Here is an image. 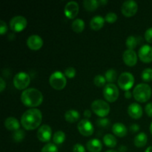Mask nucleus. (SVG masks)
<instances>
[{
    "label": "nucleus",
    "mask_w": 152,
    "mask_h": 152,
    "mask_svg": "<svg viewBox=\"0 0 152 152\" xmlns=\"http://www.w3.org/2000/svg\"><path fill=\"white\" fill-rule=\"evenodd\" d=\"M91 109L96 115L100 118L105 117L110 112V105L102 99H96L91 104Z\"/></svg>",
    "instance_id": "obj_5"
},
{
    "label": "nucleus",
    "mask_w": 152,
    "mask_h": 152,
    "mask_svg": "<svg viewBox=\"0 0 152 152\" xmlns=\"http://www.w3.org/2000/svg\"><path fill=\"white\" fill-rule=\"evenodd\" d=\"M105 152H117V151H114V150H108V151H105Z\"/></svg>",
    "instance_id": "obj_49"
},
{
    "label": "nucleus",
    "mask_w": 152,
    "mask_h": 152,
    "mask_svg": "<svg viewBox=\"0 0 152 152\" xmlns=\"http://www.w3.org/2000/svg\"><path fill=\"white\" fill-rule=\"evenodd\" d=\"M96 125H97L99 127L102 128H106L108 127L110 125V120L108 118H105V117H102V118H99L96 121Z\"/></svg>",
    "instance_id": "obj_36"
},
{
    "label": "nucleus",
    "mask_w": 152,
    "mask_h": 152,
    "mask_svg": "<svg viewBox=\"0 0 152 152\" xmlns=\"http://www.w3.org/2000/svg\"><path fill=\"white\" fill-rule=\"evenodd\" d=\"M128 114L134 120H138L142 116V108L140 105L134 102L132 103L128 108Z\"/></svg>",
    "instance_id": "obj_17"
},
{
    "label": "nucleus",
    "mask_w": 152,
    "mask_h": 152,
    "mask_svg": "<svg viewBox=\"0 0 152 152\" xmlns=\"http://www.w3.org/2000/svg\"><path fill=\"white\" fill-rule=\"evenodd\" d=\"M84 117H86V119H88L91 117V111L90 110H86L84 111Z\"/></svg>",
    "instance_id": "obj_43"
},
{
    "label": "nucleus",
    "mask_w": 152,
    "mask_h": 152,
    "mask_svg": "<svg viewBox=\"0 0 152 152\" xmlns=\"http://www.w3.org/2000/svg\"><path fill=\"white\" fill-rule=\"evenodd\" d=\"M107 3H108V1H106V0H100V1H99V5L101 4V6L104 5V4H107Z\"/></svg>",
    "instance_id": "obj_46"
},
{
    "label": "nucleus",
    "mask_w": 152,
    "mask_h": 152,
    "mask_svg": "<svg viewBox=\"0 0 152 152\" xmlns=\"http://www.w3.org/2000/svg\"><path fill=\"white\" fill-rule=\"evenodd\" d=\"M6 87V83L4 82V80H3L2 77L0 78V92H3V91L4 90Z\"/></svg>",
    "instance_id": "obj_42"
},
{
    "label": "nucleus",
    "mask_w": 152,
    "mask_h": 152,
    "mask_svg": "<svg viewBox=\"0 0 152 152\" xmlns=\"http://www.w3.org/2000/svg\"><path fill=\"white\" fill-rule=\"evenodd\" d=\"M80 118V114L79 111L76 110H68L65 114V119L67 122L70 123H74L78 121Z\"/></svg>",
    "instance_id": "obj_22"
},
{
    "label": "nucleus",
    "mask_w": 152,
    "mask_h": 152,
    "mask_svg": "<svg viewBox=\"0 0 152 152\" xmlns=\"http://www.w3.org/2000/svg\"><path fill=\"white\" fill-rule=\"evenodd\" d=\"M4 127L8 131L14 132L20 129V124L17 119L13 117H10L4 120Z\"/></svg>",
    "instance_id": "obj_18"
},
{
    "label": "nucleus",
    "mask_w": 152,
    "mask_h": 152,
    "mask_svg": "<svg viewBox=\"0 0 152 152\" xmlns=\"http://www.w3.org/2000/svg\"><path fill=\"white\" fill-rule=\"evenodd\" d=\"M149 129H150V132H151V134H152V123H151V125H150Z\"/></svg>",
    "instance_id": "obj_48"
},
{
    "label": "nucleus",
    "mask_w": 152,
    "mask_h": 152,
    "mask_svg": "<svg viewBox=\"0 0 152 152\" xmlns=\"http://www.w3.org/2000/svg\"><path fill=\"white\" fill-rule=\"evenodd\" d=\"M27 19L22 16H16L10 21V28L13 31L16 33L22 32L27 27Z\"/></svg>",
    "instance_id": "obj_9"
},
{
    "label": "nucleus",
    "mask_w": 152,
    "mask_h": 152,
    "mask_svg": "<svg viewBox=\"0 0 152 152\" xmlns=\"http://www.w3.org/2000/svg\"><path fill=\"white\" fill-rule=\"evenodd\" d=\"M117 18H118L117 17V15L115 13H114V12H109L105 16V22H108V23L112 24L114 23L117 20Z\"/></svg>",
    "instance_id": "obj_34"
},
{
    "label": "nucleus",
    "mask_w": 152,
    "mask_h": 152,
    "mask_svg": "<svg viewBox=\"0 0 152 152\" xmlns=\"http://www.w3.org/2000/svg\"><path fill=\"white\" fill-rule=\"evenodd\" d=\"M27 45L31 50H38L43 46V39L37 34L30 36L27 39Z\"/></svg>",
    "instance_id": "obj_15"
},
{
    "label": "nucleus",
    "mask_w": 152,
    "mask_h": 152,
    "mask_svg": "<svg viewBox=\"0 0 152 152\" xmlns=\"http://www.w3.org/2000/svg\"><path fill=\"white\" fill-rule=\"evenodd\" d=\"M83 6L88 11H94L99 6V1H96V0H85L83 1Z\"/></svg>",
    "instance_id": "obj_26"
},
{
    "label": "nucleus",
    "mask_w": 152,
    "mask_h": 152,
    "mask_svg": "<svg viewBox=\"0 0 152 152\" xmlns=\"http://www.w3.org/2000/svg\"><path fill=\"white\" fill-rule=\"evenodd\" d=\"M117 71L114 69L108 70L105 74V80H106V81L108 82V83H109V84H113V83H114L115 80H117Z\"/></svg>",
    "instance_id": "obj_28"
},
{
    "label": "nucleus",
    "mask_w": 152,
    "mask_h": 152,
    "mask_svg": "<svg viewBox=\"0 0 152 152\" xmlns=\"http://www.w3.org/2000/svg\"><path fill=\"white\" fill-rule=\"evenodd\" d=\"M132 95H133V93H132L130 91H127L125 92L124 96L126 99H130V98H132Z\"/></svg>",
    "instance_id": "obj_44"
},
{
    "label": "nucleus",
    "mask_w": 152,
    "mask_h": 152,
    "mask_svg": "<svg viewBox=\"0 0 152 152\" xmlns=\"http://www.w3.org/2000/svg\"><path fill=\"white\" fill-rule=\"evenodd\" d=\"M71 28L75 33H82L85 29V22L81 19H76L72 22Z\"/></svg>",
    "instance_id": "obj_25"
},
{
    "label": "nucleus",
    "mask_w": 152,
    "mask_h": 152,
    "mask_svg": "<svg viewBox=\"0 0 152 152\" xmlns=\"http://www.w3.org/2000/svg\"><path fill=\"white\" fill-rule=\"evenodd\" d=\"M151 88L146 83L138 84L133 91V96L137 102H145L151 98Z\"/></svg>",
    "instance_id": "obj_3"
},
{
    "label": "nucleus",
    "mask_w": 152,
    "mask_h": 152,
    "mask_svg": "<svg viewBox=\"0 0 152 152\" xmlns=\"http://www.w3.org/2000/svg\"><path fill=\"white\" fill-rule=\"evenodd\" d=\"M141 78L144 82H146V83L152 81V68H148L144 69L141 74Z\"/></svg>",
    "instance_id": "obj_30"
},
{
    "label": "nucleus",
    "mask_w": 152,
    "mask_h": 152,
    "mask_svg": "<svg viewBox=\"0 0 152 152\" xmlns=\"http://www.w3.org/2000/svg\"><path fill=\"white\" fill-rule=\"evenodd\" d=\"M65 134L62 131H57L53 134V141L55 145H61L65 140Z\"/></svg>",
    "instance_id": "obj_27"
},
{
    "label": "nucleus",
    "mask_w": 152,
    "mask_h": 152,
    "mask_svg": "<svg viewBox=\"0 0 152 152\" xmlns=\"http://www.w3.org/2000/svg\"><path fill=\"white\" fill-rule=\"evenodd\" d=\"M140 129V127L139 125L135 124V123L134 124H132L130 126V130L132 133H137V132H139Z\"/></svg>",
    "instance_id": "obj_41"
},
{
    "label": "nucleus",
    "mask_w": 152,
    "mask_h": 152,
    "mask_svg": "<svg viewBox=\"0 0 152 152\" xmlns=\"http://www.w3.org/2000/svg\"><path fill=\"white\" fill-rule=\"evenodd\" d=\"M145 152H152V146H149L148 148H147Z\"/></svg>",
    "instance_id": "obj_47"
},
{
    "label": "nucleus",
    "mask_w": 152,
    "mask_h": 152,
    "mask_svg": "<svg viewBox=\"0 0 152 152\" xmlns=\"http://www.w3.org/2000/svg\"><path fill=\"white\" fill-rule=\"evenodd\" d=\"M123 59L124 63L129 67H133L137 62V56L134 50H125L123 54Z\"/></svg>",
    "instance_id": "obj_16"
},
{
    "label": "nucleus",
    "mask_w": 152,
    "mask_h": 152,
    "mask_svg": "<svg viewBox=\"0 0 152 152\" xmlns=\"http://www.w3.org/2000/svg\"><path fill=\"white\" fill-rule=\"evenodd\" d=\"M106 82L107 81L105 78V76L96 75L94 79V83L97 87H103L104 86H105Z\"/></svg>",
    "instance_id": "obj_32"
},
{
    "label": "nucleus",
    "mask_w": 152,
    "mask_h": 152,
    "mask_svg": "<svg viewBox=\"0 0 152 152\" xmlns=\"http://www.w3.org/2000/svg\"><path fill=\"white\" fill-rule=\"evenodd\" d=\"M105 18L101 16H95L91 19L90 22V26L93 31H99L103 28L105 25Z\"/></svg>",
    "instance_id": "obj_19"
},
{
    "label": "nucleus",
    "mask_w": 152,
    "mask_h": 152,
    "mask_svg": "<svg viewBox=\"0 0 152 152\" xmlns=\"http://www.w3.org/2000/svg\"><path fill=\"white\" fill-rule=\"evenodd\" d=\"M42 121V114L37 108H30L22 114L21 124L22 127L28 131L35 130L39 127Z\"/></svg>",
    "instance_id": "obj_1"
},
{
    "label": "nucleus",
    "mask_w": 152,
    "mask_h": 152,
    "mask_svg": "<svg viewBox=\"0 0 152 152\" xmlns=\"http://www.w3.org/2000/svg\"><path fill=\"white\" fill-rule=\"evenodd\" d=\"M127 151V147L125 145H121L119 148V152H126Z\"/></svg>",
    "instance_id": "obj_45"
},
{
    "label": "nucleus",
    "mask_w": 152,
    "mask_h": 152,
    "mask_svg": "<svg viewBox=\"0 0 152 152\" xmlns=\"http://www.w3.org/2000/svg\"><path fill=\"white\" fill-rule=\"evenodd\" d=\"M79 132L84 137H90L94 132V127L93 124L88 119L80 120L77 125Z\"/></svg>",
    "instance_id": "obj_11"
},
{
    "label": "nucleus",
    "mask_w": 152,
    "mask_h": 152,
    "mask_svg": "<svg viewBox=\"0 0 152 152\" xmlns=\"http://www.w3.org/2000/svg\"><path fill=\"white\" fill-rule=\"evenodd\" d=\"M79 9L80 8H79L78 3L71 1L66 4L64 9V13L68 19H73L78 15Z\"/></svg>",
    "instance_id": "obj_14"
},
{
    "label": "nucleus",
    "mask_w": 152,
    "mask_h": 152,
    "mask_svg": "<svg viewBox=\"0 0 152 152\" xmlns=\"http://www.w3.org/2000/svg\"><path fill=\"white\" fill-rule=\"evenodd\" d=\"M49 83L53 89L56 91H61L66 86V77L62 72L56 71L50 76Z\"/></svg>",
    "instance_id": "obj_4"
},
{
    "label": "nucleus",
    "mask_w": 152,
    "mask_h": 152,
    "mask_svg": "<svg viewBox=\"0 0 152 152\" xmlns=\"http://www.w3.org/2000/svg\"><path fill=\"white\" fill-rule=\"evenodd\" d=\"M145 39L148 43H152V28H149L145 32Z\"/></svg>",
    "instance_id": "obj_37"
},
{
    "label": "nucleus",
    "mask_w": 152,
    "mask_h": 152,
    "mask_svg": "<svg viewBox=\"0 0 152 152\" xmlns=\"http://www.w3.org/2000/svg\"><path fill=\"white\" fill-rule=\"evenodd\" d=\"M145 111L147 115L152 118V102L147 104L146 106H145Z\"/></svg>",
    "instance_id": "obj_40"
},
{
    "label": "nucleus",
    "mask_w": 152,
    "mask_h": 152,
    "mask_svg": "<svg viewBox=\"0 0 152 152\" xmlns=\"http://www.w3.org/2000/svg\"><path fill=\"white\" fill-rule=\"evenodd\" d=\"M7 31V26L5 22L3 20L0 21V34L1 35H4Z\"/></svg>",
    "instance_id": "obj_39"
},
{
    "label": "nucleus",
    "mask_w": 152,
    "mask_h": 152,
    "mask_svg": "<svg viewBox=\"0 0 152 152\" xmlns=\"http://www.w3.org/2000/svg\"><path fill=\"white\" fill-rule=\"evenodd\" d=\"M126 45L129 50H134L137 45V39L134 36H129L126 39Z\"/></svg>",
    "instance_id": "obj_29"
},
{
    "label": "nucleus",
    "mask_w": 152,
    "mask_h": 152,
    "mask_svg": "<svg viewBox=\"0 0 152 152\" xmlns=\"http://www.w3.org/2000/svg\"><path fill=\"white\" fill-rule=\"evenodd\" d=\"M103 142L109 148H114L117 144V138L111 134H107L103 137Z\"/></svg>",
    "instance_id": "obj_24"
},
{
    "label": "nucleus",
    "mask_w": 152,
    "mask_h": 152,
    "mask_svg": "<svg viewBox=\"0 0 152 152\" xmlns=\"http://www.w3.org/2000/svg\"><path fill=\"white\" fill-rule=\"evenodd\" d=\"M21 101L26 107L35 108L42 103L43 95L38 89L31 88L25 89L21 94Z\"/></svg>",
    "instance_id": "obj_2"
},
{
    "label": "nucleus",
    "mask_w": 152,
    "mask_h": 152,
    "mask_svg": "<svg viewBox=\"0 0 152 152\" xmlns=\"http://www.w3.org/2000/svg\"><path fill=\"white\" fill-rule=\"evenodd\" d=\"M140 59L144 63H150L152 62V47L148 45H144L138 51Z\"/></svg>",
    "instance_id": "obj_13"
},
{
    "label": "nucleus",
    "mask_w": 152,
    "mask_h": 152,
    "mask_svg": "<svg viewBox=\"0 0 152 152\" xmlns=\"http://www.w3.org/2000/svg\"><path fill=\"white\" fill-rule=\"evenodd\" d=\"M52 137V129L48 125H42L37 131V138L42 142L50 141Z\"/></svg>",
    "instance_id": "obj_12"
},
{
    "label": "nucleus",
    "mask_w": 152,
    "mask_h": 152,
    "mask_svg": "<svg viewBox=\"0 0 152 152\" xmlns=\"http://www.w3.org/2000/svg\"><path fill=\"white\" fill-rule=\"evenodd\" d=\"M13 86L18 90L25 91L31 83L30 76L27 73L19 72L13 77Z\"/></svg>",
    "instance_id": "obj_6"
},
{
    "label": "nucleus",
    "mask_w": 152,
    "mask_h": 152,
    "mask_svg": "<svg viewBox=\"0 0 152 152\" xmlns=\"http://www.w3.org/2000/svg\"><path fill=\"white\" fill-rule=\"evenodd\" d=\"M134 84V77L133 74L129 72L122 73L118 79L119 87L123 91H127L133 87Z\"/></svg>",
    "instance_id": "obj_7"
},
{
    "label": "nucleus",
    "mask_w": 152,
    "mask_h": 152,
    "mask_svg": "<svg viewBox=\"0 0 152 152\" xmlns=\"http://www.w3.org/2000/svg\"><path fill=\"white\" fill-rule=\"evenodd\" d=\"M86 147L90 152H100L102 149V144L98 139H91L87 142Z\"/></svg>",
    "instance_id": "obj_21"
},
{
    "label": "nucleus",
    "mask_w": 152,
    "mask_h": 152,
    "mask_svg": "<svg viewBox=\"0 0 152 152\" xmlns=\"http://www.w3.org/2000/svg\"><path fill=\"white\" fill-rule=\"evenodd\" d=\"M112 132L117 137H124L127 134V128L123 123H116L113 125Z\"/></svg>",
    "instance_id": "obj_20"
},
{
    "label": "nucleus",
    "mask_w": 152,
    "mask_h": 152,
    "mask_svg": "<svg viewBox=\"0 0 152 152\" xmlns=\"http://www.w3.org/2000/svg\"><path fill=\"white\" fill-rule=\"evenodd\" d=\"M25 136V133L22 129L16 131L13 134V139L16 142H20L24 140Z\"/></svg>",
    "instance_id": "obj_31"
},
{
    "label": "nucleus",
    "mask_w": 152,
    "mask_h": 152,
    "mask_svg": "<svg viewBox=\"0 0 152 152\" xmlns=\"http://www.w3.org/2000/svg\"><path fill=\"white\" fill-rule=\"evenodd\" d=\"M138 10L137 3L133 0H128L124 1L122 4V13L126 17H132L137 13Z\"/></svg>",
    "instance_id": "obj_10"
},
{
    "label": "nucleus",
    "mask_w": 152,
    "mask_h": 152,
    "mask_svg": "<svg viewBox=\"0 0 152 152\" xmlns=\"http://www.w3.org/2000/svg\"><path fill=\"white\" fill-rule=\"evenodd\" d=\"M73 152H86V148L83 145L80 143H77L73 147Z\"/></svg>",
    "instance_id": "obj_38"
},
{
    "label": "nucleus",
    "mask_w": 152,
    "mask_h": 152,
    "mask_svg": "<svg viewBox=\"0 0 152 152\" xmlns=\"http://www.w3.org/2000/svg\"><path fill=\"white\" fill-rule=\"evenodd\" d=\"M41 152H58V148L54 143H48L43 147Z\"/></svg>",
    "instance_id": "obj_33"
},
{
    "label": "nucleus",
    "mask_w": 152,
    "mask_h": 152,
    "mask_svg": "<svg viewBox=\"0 0 152 152\" xmlns=\"http://www.w3.org/2000/svg\"><path fill=\"white\" fill-rule=\"evenodd\" d=\"M118 88L116 85L113 84H107L103 89V96L105 97V100L109 102H114L117 100L119 97Z\"/></svg>",
    "instance_id": "obj_8"
},
{
    "label": "nucleus",
    "mask_w": 152,
    "mask_h": 152,
    "mask_svg": "<svg viewBox=\"0 0 152 152\" xmlns=\"http://www.w3.org/2000/svg\"><path fill=\"white\" fill-rule=\"evenodd\" d=\"M147 142H148V136L144 132H141V133L138 134L135 137L134 140V145L137 148L144 147L147 144Z\"/></svg>",
    "instance_id": "obj_23"
},
{
    "label": "nucleus",
    "mask_w": 152,
    "mask_h": 152,
    "mask_svg": "<svg viewBox=\"0 0 152 152\" xmlns=\"http://www.w3.org/2000/svg\"><path fill=\"white\" fill-rule=\"evenodd\" d=\"M65 76L69 79H73L75 77L76 74H77V71L73 67H68L65 70V73H64Z\"/></svg>",
    "instance_id": "obj_35"
}]
</instances>
